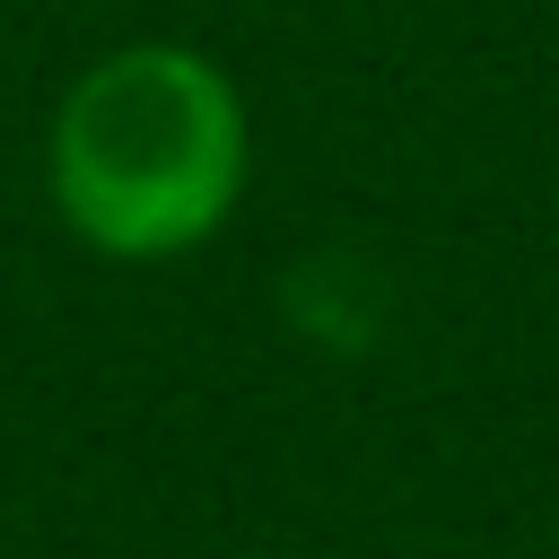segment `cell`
<instances>
[{
  "mask_svg": "<svg viewBox=\"0 0 559 559\" xmlns=\"http://www.w3.org/2000/svg\"><path fill=\"white\" fill-rule=\"evenodd\" d=\"M44 183L70 236L114 262L201 245L245 192V105L192 44H122L70 79L44 140Z\"/></svg>",
  "mask_w": 559,
  "mask_h": 559,
  "instance_id": "1",
  "label": "cell"
}]
</instances>
